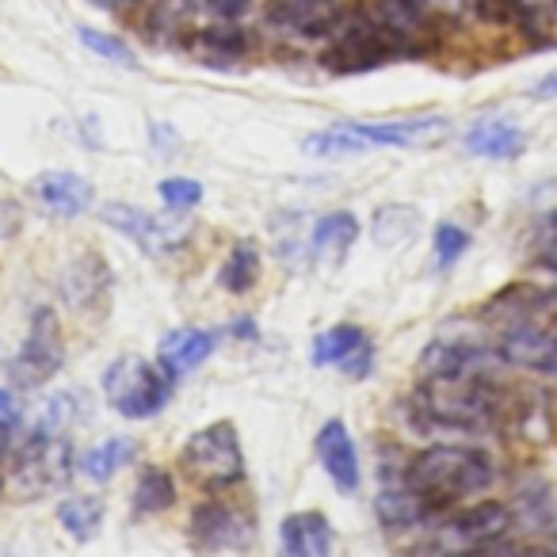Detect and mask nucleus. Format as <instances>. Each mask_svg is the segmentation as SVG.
Here are the masks:
<instances>
[{"instance_id": "4468645a", "label": "nucleus", "mask_w": 557, "mask_h": 557, "mask_svg": "<svg viewBox=\"0 0 557 557\" xmlns=\"http://www.w3.org/2000/svg\"><path fill=\"white\" fill-rule=\"evenodd\" d=\"M443 531H447V539L458 542V546H493V542H500L504 534L511 531V511L496 500L473 504V508L450 516Z\"/></svg>"}, {"instance_id": "2eb2a0df", "label": "nucleus", "mask_w": 557, "mask_h": 557, "mask_svg": "<svg viewBox=\"0 0 557 557\" xmlns=\"http://www.w3.org/2000/svg\"><path fill=\"white\" fill-rule=\"evenodd\" d=\"M318 455L325 473L333 478V485L341 493H356L359 488V450L348 435V424L341 417L325 420V428L318 432Z\"/></svg>"}, {"instance_id": "aec40b11", "label": "nucleus", "mask_w": 557, "mask_h": 557, "mask_svg": "<svg viewBox=\"0 0 557 557\" xmlns=\"http://www.w3.org/2000/svg\"><path fill=\"white\" fill-rule=\"evenodd\" d=\"M374 511H379L382 527H389V531H409V527H424L440 508H435L432 500H424V496L405 481V485H397V488H382L379 500H374Z\"/></svg>"}, {"instance_id": "f704fd0d", "label": "nucleus", "mask_w": 557, "mask_h": 557, "mask_svg": "<svg viewBox=\"0 0 557 557\" xmlns=\"http://www.w3.org/2000/svg\"><path fill=\"white\" fill-rule=\"evenodd\" d=\"M100 4H108V9H119V4H146V0H100Z\"/></svg>"}, {"instance_id": "20e7f679", "label": "nucleus", "mask_w": 557, "mask_h": 557, "mask_svg": "<svg viewBox=\"0 0 557 557\" xmlns=\"http://www.w3.org/2000/svg\"><path fill=\"white\" fill-rule=\"evenodd\" d=\"M103 397L126 420H149L169 405L172 379L161 363H149L141 356H119L103 371Z\"/></svg>"}, {"instance_id": "9b49d317", "label": "nucleus", "mask_w": 557, "mask_h": 557, "mask_svg": "<svg viewBox=\"0 0 557 557\" xmlns=\"http://www.w3.org/2000/svg\"><path fill=\"white\" fill-rule=\"evenodd\" d=\"M191 539L199 549H240L252 542V519L240 516L233 504L202 500L191 511Z\"/></svg>"}, {"instance_id": "dca6fc26", "label": "nucleus", "mask_w": 557, "mask_h": 557, "mask_svg": "<svg viewBox=\"0 0 557 557\" xmlns=\"http://www.w3.org/2000/svg\"><path fill=\"white\" fill-rule=\"evenodd\" d=\"M214 344H218V336L207 333V329H176V333L164 336L161 348H157V363L164 367V374H169L172 382H180L191 371H199V367L214 356Z\"/></svg>"}, {"instance_id": "4be33fe9", "label": "nucleus", "mask_w": 557, "mask_h": 557, "mask_svg": "<svg viewBox=\"0 0 557 557\" xmlns=\"http://www.w3.org/2000/svg\"><path fill=\"white\" fill-rule=\"evenodd\" d=\"M134 455H138V443L126 440V435H115V440H103V443H96V447H88L85 455H81L77 470L85 473L88 481H111L123 466L134 462Z\"/></svg>"}, {"instance_id": "ddd939ff", "label": "nucleus", "mask_w": 557, "mask_h": 557, "mask_svg": "<svg viewBox=\"0 0 557 557\" xmlns=\"http://www.w3.org/2000/svg\"><path fill=\"white\" fill-rule=\"evenodd\" d=\"M32 195L54 218H81L92 207V184L77 172H39L32 180Z\"/></svg>"}, {"instance_id": "7ed1b4c3", "label": "nucleus", "mask_w": 557, "mask_h": 557, "mask_svg": "<svg viewBox=\"0 0 557 557\" xmlns=\"http://www.w3.org/2000/svg\"><path fill=\"white\" fill-rule=\"evenodd\" d=\"M73 473V450L62 440V432L35 428L24 443L9 455L4 466V488L20 500H39L70 481Z\"/></svg>"}, {"instance_id": "f3484780", "label": "nucleus", "mask_w": 557, "mask_h": 557, "mask_svg": "<svg viewBox=\"0 0 557 557\" xmlns=\"http://www.w3.org/2000/svg\"><path fill=\"white\" fill-rule=\"evenodd\" d=\"M275 20L306 39H325L341 24V0H275Z\"/></svg>"}, {"instance_id": "393cba45", "label": "nucleus", "mask_w": 557, "mask_h": 557, "mask_svg": "<svg viewBox=\"0 0 557 557\" xmlns=\"http://www.w3.org/2000/svg\"><path fill=\"white\" fill-rule=\"evenodd\" d=\"M245 50H248V35L233 32V27H210V32L191 35V54L199 58V62H210V65L237 62Z\"/></svg>"}, {"instance_id": "7c9ffc66", "label": "nucleus", "mask_w": 557, "mask_h": 557, "mask_svg": "<svg viewBox=\"0 0 557 557\" xmlns=\"http://www.w3.org/2000/svg\"><path fill=\"white\" fill-rule=\"evenodd\" d=\"M20 424H24V409H20V401L12 397V389H0V428L20 432Z\"/></svg>"}, {"instance_id": "6ab92c4d", "label": "nucleus", "mask_w": 557, "mask_h": 557, "mask_svg": "<svg viewBox=\"0 0 557 557\" xmlns=\"http://www.w3.org/2000/svg\"><path fill=\"white\" fill-rule=\"evenodd\" d=\"M466 149L488 161H516L527 149V134L508 119H481L466 131Z\"/></svg>"}, {"instance_id": "412c9836", "label": "nucleus", "mask_w": 557, "mask_h": 557, "mask_svg": "<svg viewBox=\"0 0 557 557\" xmlns=\"http://www.w3.org/2000/svg\"><path fill=\"white\" fill-rule=\"evenodd\" d=\"M356 237H359V218L351 210H333V214L318 218V225H313V252L325 263H344V256L356 245Z\"/></svg>"}, {"instance_id": "a211bd4d", "label": "nucleus", "mask_w": 557, "mask_h": 557, "mask_svg": "<svg viewBox=\"0 0 557 557\" xmlns=\"http://www.w3.org/2000/svg\"><path fill=\"white\" fill-rule=\"evenodd\" d=\"M278 539L290 557H329L333 554V527L321 511H295L283 519Z\"/></svg>"}, {"instance_id": "cd10ccee", "label": "nucleus", "mask_w": 557, "mask_h": 557, "mask_svg": "<svg viewBox=\"0 0 557 557\" xmlns=\"http://www.w3.org/2000/svg\"><path fill=\"white\" fill-rule=\"evenodd\" d=\"M77 39L85 42L88 50H96V54L108 58V62H115V65H126V70H138L141 65L138 54H134L123 39H115V35H103V32H96V27H77Z\"/></svg>"}, {"instance_id": "a878e982", "label": "nucleus", "mask_w": 557, "mask_h": 557, "mask_svg": "<svg viewBox=\"0 0 557 557\" xmlns=\"http://www.w3.org/2000/svg\"><path fill=\"white\" fill-rule=\"evenodd\" d=\"M58 523L77 542L96 539L103 527V500L100 496H65V500L58 504Z\"/></svg>"}, {"instance_id": "bb28decb", "label": "nucleus", "mask_w": 557, "mask_h": 557, "mask_svg": "<svg viewBox=\"0 0 557 557\" xmlns=\"http://www.w3.org/2000/svg\"><path fill=\"white\" fill-rule=\"evenodd\" d=\"M417 222H420V214L412 207H382L371 222L374 245H382V248L405 245V240H412V233H417Z\"/></svg>"}, {"instance_id": "39448f33", "label": "nucleus", "mask_w": 557, "mask_h": 557, "mask_svg": "<svg viewBox=\"0 0 557 557\" xmlns=\"http://www.w3.org/2000/svg\"><path fill=\"white\" fill-rule=\"evenodd\" d=\"M184 462L187 478H195L202 488H233L245 481V450H240L237 428L230 420L207 424L184 443Z\"/></svg>"}, {"instance_id": "c85d7f7f", "label": "nucleus", "mask_w": 557, "mask_h": 557, "mask_svg": "<svg viewBox=\"0 0 557 557\" xmlns=\"http://www.w3.org/2000/svg\"><path fill=\"white\" fill-rule=\"evenodd\" d=\"M466 248H470V233H466L462 225L443 222L440 230H435V263H440V268H455Z\"/></svg>"}, {"instance_id": "9d476101", "label": "nucleus", "mask_w": 557, "mask_h": 557, "mask_svg": "<svg viewBox=\"0 0 557 557\" xmlns=\"http://www.w3.org/2000/svg\"><path fill=\"white\" fill-rule=\"evenodd\" d=\"M100 218L111 225V230H119L123 237H131L134 245L149 256L172 252V248L187 237V225H169V222H161V218L146 214V210L131 207V202H103Z\"/></svg>"}, {"instance_id": "1a4fd4ad", "label": "nucleus", "mask_w": 557, "mask_h": 557, "mask_svg": "<svg viewBox=\"0 0 557 557\" xmlns=\"http://www.w3.org/2000/svg\"><path fill=\"white\" fill-rule=\"evenodd\" d=\"M496 359L519 367V371L557 379V329L539 325V321H516L496 341Z\"/></svg>"}, {"instance_id": "b1692460", "label": "nucleus", "mask_w": 557, "mask_h": 557, "mask_svg": "<svg viewBox=\"0 0 557 557\" xmlns=\"http://www.w3.org/2000/svg\"><path fill=\"white\" fill-rule=\"evenodd\" d=\"M176 504V481H172L169 470L161 466H146L134 485V511L138 516H161Z\"/></svg>"}, {"instance_id": "72a5a7b5", "label": "nucleus", "mask_w": 557, "mask_h": 557, "mask_svg": "<svg viewBox=\"0 0 557 557\" xmlns=\"http://www.w3.org/2000/svg\"><path fill=\"white\" fill-rule=\"evenodd\" d=\"M534 96H557V73H549V77H542L539 85H534Z\"/></svg>"}, {"instance_id": "5701e85b", "label": "nucleus", "mask_w": 557, "mask_h": 557, "mask_svg": "<svg viewBox=\"0 0 557 557\" xmlns=\"http://www.w3.org/2000/svg\"><path fill=\"white\" fill-rule=\"evenodd\" d=\"M218 283L230 295H248V290L260 283V245L256 240H237L225 256L222 271H218Z\"/></svg>"}, {"instance_id": "f257e3e1", "label": "nucleus", "mask_w": 557, "mask_h": 557, "mask_svg": "<svg viewBox=\"0 0 557 557\" xmlns=\"http://www.w3.org/2000/svg\"><path fill=\"white\" fill-rule=\"evenodd\" d=\"M417 409L424 420L455 432H493L508 417V394L485 371H424L417 389Z\"/></svg>"}, {"instance_id": "2f4dec72", "label": "nucleus", "mask_w": 557, "mask_h": 557, "mask_svg": "<svg viewBox=\"0 0 557 557\" xmlns=\"http://www.w3.org/2000/svg\"><path fill=\"white\" fill-rule=\"evenodd\" d=\"M199 4L207 12H214L218 20H237L252 9V0H199Z\"/></svg>"}, {"instance_id": "423d86ee", "label": "nucleus", "mask_w": 557, "mask_h": 557, "mask_svg": "<svg viewBox=\"0 0 557 557\" xmlns=\"http://www.w3.org/2000/svg\"><path fill=\"white\" fill-rule=\"evenodd\" d=\"M405 42L397 35H389L379 20L363 16L344 24L341 32L329 39L325 54H321V65L329 73H371L379 65H386L389 58L401 54Z\"/></svg>"}, {"instance_id": "0eeeda50", "label": "nucleus", "mask_w": 557, "mask_h": 557, "mask_svg": "<svg viewBox=\"0 0 557 557\" xmlns=\"http://www.w3.org/2000/svg\"><path fill=\"white\" fill-rule=\"evenodd\" d=\"M440 119H412V123H341L306 138V149L318 157H348L374 146H412L424 134L440 131Z\"/></svg>"}, {"instance_id": "473e14b6", "label": "nucleus", "mask_w": 557, "mask_h": 557, "mask_svg": "<svg viewBox=\"0 0 557 557\" xmlns=\"http://www.w3.org/2000/svg\"><path fill=\"white\" fill-rule=\"evenodd\" d=\"M12 435L9 428H0V488H4V466H9V455H12Z\"/></svg>"}, {"instance_id": "c756f323", "label": "nucleus", "mask_w": 557, "mask_h": 557, "mask_svg": "<svg viewBox=\"0 0 557 557\" xmlns=\"http://www.w3.org/2000/svg\"><path fill=\"white\" fill-rule=\"evenodd\" d=\"M161 202L169 210H191L202 202V184L199 180H187V176H172V180H161Z\"/></svg>"}, {"instance_id": "f8f14e48", "label": "nucleus", "mask_w": 557, "mask_h": 557, "mask_svg": "<svg viewBox=\"0 0 557 557\" xmlns=\"http://www.w3.org/2000/svg\"><path fill=\"white\" fill-rule=\"evenodd\" d=\"M313 363L318 367H341L348 379H367L374 363L371 336L359 325H333L313 341Z\"/></svg>"}, {"instance_id": "6e6552de", "label": "nucleus", "mask_w": 557, "mask_h": 557, "mask_svg": "<svg viewBox=\"0 0 557 557\" xmlns=\"http://www.w3.org/2000/svg\"><path fill=\"white\" fill-rule=\"evenodd\" d=\"M62 363H65L62 325H58V313L50 306H42V310H35L24 348L12 359V382L24 389H39L62 371Z\"/></svg>"}, {"instance_id": "f03ea898", "label": "nucleus", "mask_w": 557, "mask_h": 557, "mask_svg": "<svg viewBox=\"0 0 557 557\" xmlns=\"http://www.w3.org/2000/svg\"><path fill=\"white\" fill-rule=\"evenodd\" d=\"M493 478H496L493 458L478 447H458V443L428 447L405 466V481L424 500H432L435 508H447L455 500L485 493L493 485Z\"/></svg>"}]
</instances>
